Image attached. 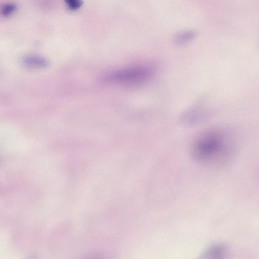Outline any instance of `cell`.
<instances>
[{"mask_svg": "<svg viewBox=\"0 0 259 259\" xmlns=\"http://www.w3.org/2000/svg\"><path fill=\"white\" fill-rule=\"evenodd\" d=\"M235 149L233 137L220 127L206 130L194 139L191 154L195 161L211 168L225 166L232 159Z\"/></svg>", "mask_w": 259, "mask_h": 259, "instance_id": "cell-1", "label": "cell"}, {"mask_svg": "<svg viewBox=\"0 0 259 259\" xmlns=\"http://www.w3.org/2000/svg\"><path fill=\"white\" fill-rule=\"evenodd\" d=\"M227 250V246L224 244H213L204 251L202 257L207 258H222L225 255Z\"/></svg>", "mask_w": 259, "mask_h": 259, "instance_id": "cell-4", "label": "cell"}, {"mask_svg": "<svg viewBox=\"0 0 259 259\" xmlns=\"http://www.w3.org/2000/svg\"><path fill=\"white\" fill-rule=\"evenodd\" d=\"M213 112L204 101H200L183 112L179 121L184 126H194L208 119Z\"/></svg>", "mask_w": 259, "mask_h": 259, "instance_id": "cell-3", "label": "cell"}, {"mask_svg": "<svg viewBox=\"0 0 259 259\" xmlns=\"http://www.w3.org/2000/svg\"><path fill=\"white\" fill-rule=\"evenodd\" d=\"M67 7L71 11H75L82 5V0H64Z\"/></svg>", "mask_w": 259, "mask_h": 259, "instance_id": "cell-8", "label": "cell"}, {"mask_svg": "<svg viewBox=\"0 0 259 259\" xmlns=\"http://www.w3.org/2000/svg\"><path fill=\"white\" fill-rule=\"evenodd\" d=\"M17 6L13 3H7L0 7V13L4 17H9L16 11Z\"/></svg>", "mask_w": 259, "mask_h": 259, "instance_id": "cell-7", "label": "cell"}, {"mask_svg": "<svg viewBox=\"0 0 259 259\" xmlns=\"http://www.w3.org/2000/svg\"><path fill=\"white\" fill-rule=\"evenodd\" d=\"M23 63L30 68H42L48 66V61L44 58L34 55H29L24 57Z\"/></svg>", "mask_w": 259, "mask_h": 259, "instance_id": "cell-5", "label": "cell"}, {"mask_svg": "<svg viewBox=\"0 0 259 259\" xmlns=\"http://www.w3.org/2000/svg\"><path fill=\"white\" fill-rule=\"evenodd\" d=\"M196 36L195 32L192 31H184L176 33L173 37L174 45L181 46L187 44L193 40Z\"/></svg>", "mask_w": 259, "mask_h": 259, "instance_id": "cell-6", "label": "cell"}, {"mask_svg": "<svg viewBox=\"0 0 259 259\" xmlns=\"http://www.w3.org/2000/svg\"><path fill=\"white\" fill-rule=\"evenodd\" d=\"M153 74L151 67L140 65L112 71L105 75L103 80L109 83L137 84L148 81Z\"/></svg>", "mask_w": 259, "mask_h": 259, "instance_id": "cell-2", "label": "cell"}]
</instances>
